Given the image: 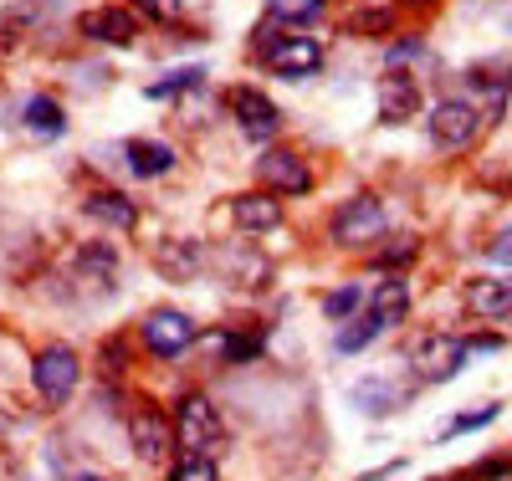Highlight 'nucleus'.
I'll return each instance as SVG.
<instances>
[{
	"mask_svg": "<svg viewBox=\"0 0 512 481\" xmlns=\"http://www.w3.org/2000/svg\"><path fill=\"white\" fill-rule=\"evenodd\" d=\"M21 118H26L31 134H41V139H57V134H62V108H57L52 98H26Z\"/></svg>",
	"mask_w": 512,
	"mask_h": 481,
	"instance_id": "5701e85b",
	"label": "nucleus"
},
{
	"mask_svg": "<svg viewBox=\"0 0 512 481\" xmlns=\"http://www.w3.org/2000/svg\"><path fill=\"white\" fill-rule=\"evenodd\" d=\"M88 215H93V221H103V226H113V231H134L139 226V205L128 200V195H118V190L88 195Z\"/></svg>",
	"mask_w": 512,
	"mask_h": 481,
	"instance_id": "a211bd4d",
	"label": "nucleus"
},
{
	"mask_svg": "<svg viewBox=\"0 0 512 481\" xmlns=\"http://www.w3.org/2000/svg\"><path fill=\"white\" fill-rule=\"evenodd\" d=\"M349 31H354V36H390V31H395V11H390V6L354 11V16H349Z\"/></svg>",
	"mask_w": 512,
	"mask_h": 481,
	"instance_id": "b1692460",
	"label": "nucleus"
},
{
	"mask_svg": "<svg viewBox=\"0 0 512 481\" xmlns=\"http://www.w3.org/2000/svg\"><path fill=\"white\" fill-rule=\"evenodd\" d=\"M31 379H36V389H41V400L62 405L72 389H77V379H82V364H77V354H72L67 343H47V348L31 359Z\"/></svg>",
	"mask_w": 512,
	"mask_h": 481,
	"instance_id": "39448f33",
	"label": "nucleus"
},
{
	"mask_svg": "<svg viewBox=\"0 0 512 481\" xmlns=\"http://www.w3.org/2000/svg\"><path fill=\"white\" fill-rule=\"evenodd\" d=\"M487 261H492V267H507V261H512V231H502V236L487 246Z\"/></svg>",
	"mask_w": 512,
	"mask_h": 481,
	"instance_id": "2f4dec72",
	"label": "nucleus"
},
{
	"mask_svg": "<svg viewBox=\"0 0 512 481\" xmlns=\"http://www.w3.org/2000/svg\"><path fill=\"white\" fill-rule=\"evenodd\" d=\"M200 67H180V72H169L164 82H154L149 87V98H175V93H185V87H200Z\"/></svg>",
	"mask_w": 512,
	"mask_h": 481,
	"instance_id": "bb28decb",
	"label": "nucleus"
},
{
	"mask_svg": "<svg viewBox=\"0 0 512 481\" xmlns=\"http://www.w3.org/2000/svg\"><path fill=\"white\" fill-rule=\"evenodd\" d=\"M267 67H272L277 77H313V72L323 67V47H318L313 36H287Z\"/></svg>",
	"mask_w": 512,
	"mask_h": 481,
	"instance_id": "dca6fc26",
	"label": "nucleus"
},
{
	"mask_svg": "<svg viewBox=\"0 0 512 481\" xmlns=\"http://www.w3.org/2000/svg\"><path fill=\"white\" fill-rule=\"evenodd\" d=\"M200 261H205L200 241H185V236H169V241L154 246V267H159L169 282H190V277L200 272Z\"/></svg>",
	"mask_w": 512,
	"mask_h": 481,
	"instance_id": "2eb2a0df",
	"label": "nucleus"
},
{
	"mask_svg": "<svg viewBox=\"0 0 512 481\" xmlns=\"http://www.w3.org/2000/svg\"><path fill=\"white\" fill-rule=\"evenodd\" d=\"M128 441L144 461H159L169 446H175V420H164L159 410H134L128 415Z\"/></svg>",
	"mask_w": 512,
	"mask_h": 481,
	"instance_id": "9b49d317",
	"label": "nucleus"
},
{
	"mask_svg": "<svg viewBox=\"0 0 512 481\" xmlns=\"http://www.w3.org/2000/svg\"><path fill=\"white\" fill-rule=\"evenodd\" d=\"M405 308H410V282H405V277H384V282L369 292V313H374L384 328H395V323L405 318Z\"/></svg>",
	"mask_w": 512,
	"mask_h": 481,
	"instance_id": "6ab92c4d",
	"label": "nucleus"
},
{
	"mask_svg": "<svg viewBox=\"0 0 512 481\" xmlns=\"http://www.w3.org/2000/svg\"><path fill=\"white\" fill-rule=\"evenodd\" d=\"M415 251H420V246H415L410 236H400L395 246H384L374 261H379V267H405V261H415Z\"/></svg>",
	"mask_w": 512,
	"mask_h": 481,
	"instance_id": "c85d7f7f",
	"label": "nucleus"
},
{
	"mask_svg": "<svg viewBox=\"0 0 512 481\" xmlns=\"http://www.w3.org/2000/svg\"><path fill=\"white\" fill-rule=\"evenodd\" d=\"M123 159H128V169H134L139 180H159V174L175 169V149L159 144V139H134V144H123Z\"/></svg>",
	"mask_w": 512,
	"mask_h": 481,
	"instance_id": "f3484780",
	"label": "nucleus"
},
{
	"mask_svg": "<svg viewBox=\"0 0 512 481\" xmlns=\"http://www.w3.org/2000/svg\"><path fill=\"white\" fill-rule=\"evenodd\" d=\"M77 31L88 41H103V47H128L139 26H134V16H128L123 6H93L88 16L77 21Z\"/></svg>",
	"mask_w": 512,
	"mask_h": 481,
	"instance_id": "ddd939ff",
	"label": "nucleus"
},
{
	"mask_svg": "<svg viewBox=\"0 0 512 481\" xmlns=\"http://www.w3.org/2000/svg\"><path fill=\"white\" fill-rule=\"evenodd\" d=\"M77 481H103V476H77Z\"/></svg>",
	"mask_w": 512,
	"mask_h": 481,
	"instance_id": "f704fd0d",
	"label": "nucleus"
},
{
	"mask_svg": "<svg viewBox=\"0 0 512 481\" xmlns=\"http://www.w3.org/2000/svg\"><path fill=\"white\" fill-rule=\"evenodd\" d=\"M169 481H221V471H216V461L210 456H180L175 461V471H169Z\"/></svg>",
	"mask_w": 512,
	"mask_h": 481,
	"instance_id": "393cba45",
	"label": "nucleus"
},
{
	"mask_svg": "<svg viewBox=\"0 0 512 481\" xmlns=\"http://www.w3.org/2000/svg\"><path fill=\"white\" fill-rule=\"evenodd\" d=\"M323 11V0H267V16L282 26V21H313Z\"/></svg>",
	"mask_w": 512,
	"mask_h": 481,
	"instance_id": "a878e982",
	"label": "nucleus"
},
{
	"mask_svg": "<svg viewBox=\"0 0 512 481\" xmlns=\"http://www.w3.org/2000/svg\"><path fill=\"white\" fill-rule=\"evenodd\" d=\"M134 6H139L149 21H175V16H180V0H134Z\"/></svg>",
	"mask_w": 512,
	"mask_h": 481,
	"instance_id": "c756f323",
	"label": "nucleus"
},
{
	"mask_svg": "<svg viewBox=\"0 0 512 481\" xmlns=\"http://www.w3.org/2000/svg\"><path fill=\"white\" fill-rule=\"evenodd\" d=\"M226 108L241 118V134H246V139H256V144L277 139L282 113H277V103H272L267 93H256V87H231V93H226Z\"/></svg>",
	"mask_w": 512,
	"mask_h": 481,
	"instance_id": "6e6552de",
	"label": "nucleus"
},
{
	"mask_svg": "<svg viewBox=\"0 0 512 481\" xmlns=\"http://www.w3.org/2000/svg\"><path fill=\"white\" fill-rule=\"evenodd\" d=\"M420 47H415V41H395V47H390V62H405V57H415Z\"/></svg>",
	"mask_w": 512,
	"mask_h": 481,
	"instance_id": "72a5a7b5",
	"label": "nucleus"
},
{
	"mask_svg": "<svg viewBox=\"0 0 512 481\" xmlns=\"http://www.w3.org/2000/svg\"><path fill=\"white\" fill-rule=\"evenodd\" d=\"M410 364L425 384H441V379H456L461 364H466V338L456 333H425L410 343Z\"/></svg>",
	"mask_w": 512,
	"mask_h": 481,
	"instance_id": "20e7f679",
	"label": "nucleus"
},
{
	"mask_svg": "<svg viewBox=\"0 0 512 481\" xmlns=\"http://www.w3.org/2000/svg\"><path fill=\"white\" fill-rule=\"evenodd\" d=\"M477 128H482V113L466 98H441L431 108V144L436 149H466L477 139Z\"/></svg>",
	"mask_w": 512,
	"mask_h": 481,
	"instance_id": "0eeeda50",
	"label": "nucleus"
},
{
	"mask_svg": "<svg viewBox=\"0 0 512 481\" xmlns=\"http://www.w3.org/2000/svg\"><path fill=\"white\" fill-rule=\"evenodd\" d=\"M210 267H216V277L226 287H241V292H262L272 282V256L262 251H251V246H221V251H210Z\"/></svg>",
	"mask_w": 512,
	"mask_h": 481,
	"instance_id": "423d86ee",
	"label": "nucleus"
},
{
	"mask_svg": "<svg viewBox=\"0 0 512 481\" xmlns=\"http://www.w3.org/2000/svg\"><path fill=\"white\" fill-rule=\"evenodd\" d=\"M384 205L374 200V195H354V200H344L333 210V221H328V236L338 241V246H369V241H379L384 236Z\"/></svg>",
	"mask_w": 512,
	"mask_h": 481,
	"instance_id": "f03ea898",
	"label": "nucleus"
},
{
	"mask_svg": "<svg viewBox=\"0 0 512 481\" xmlns=\"http://www.w3.org/2000/svg\"><path fill=\"white\" fill-rule=\"evenodd\" d=\"M144 348L149 354H159V359H180L190 343H200V323L190 318V313H180V308H154V313H144Z\"/></svg>",
	"mask_w": 512,
	"mask_h": 481,
	"instance_id": "7ed1b4c3",
	"label": "nucleus"
},
{
	"mask_svg": "<svg viewBox=\"0 0 512 481\" xmlns=\"http://www.w3.org/2000/svg\"><path fill=\"white\" fill-rule=\"evenodd\" d=\"M379 333H384V323H379L374 313H359V318H349L344 328H338L333 343H338V354H364V348H369Z\"/></svg>",
	"mask_w": 512,
	"mask_h": 481,
	"instance_id": "4be33fe9",
	"label": "nucleus"
},
{
	"mask_svg": "<svg viewBox=\"0 0 512 481\" xmlns=\"http://www.w3.org/2000/svg\"><path fill=\"white\" fill-rule=\"evenodd\" d=\"M354 405H359L364 415L384 420L395 405H405V395H400L395 384H384V379H359V384H354Z\"/></svg>",
	"mask_w": 512,
	"mask_h": 481,
	"instance_id": "aec40b11",
	"label": "nucleus"
},
{
	"mask_svg": "<svg viewBox=\"0 0 512 481\" xmlns=\"http://www.w3.org/2000/svg\"><path fill=\"white\" fill-rule=\"evenodd\" d=\"M256 174H262V185L272 195H308L313 190V169L303 154L292 149H267L262 159H256Z\"/></svg>",
	"mask_w": 512,
	"mask_h": 481,
	"instance_id": "1a4fd4ad",
	"label": "nucleus"
},
{
	"mask_svg": "<svg viewBox=\"0 0 512 481\" xmlns=\"http://www.w3.org/2000/svg\"><path fill=\"white\" fill-rule=\"evenodd\" d=\"M323 313H328L333 323H349V318L369 313V292H364L359 282H344V287H333V292L323 297Z\"/></svg>",
	"mask_w": 512,
	"mask_h": 481,
	"instance_id": "412c9836",
	"label": "nucleus"
},
{
	"mask_svg": "<svg viewBox=\"0 0 512 481\" xmlns=\"http://www.w3.org/2000/svg\"><path fill=\"white\" fill-rule=\"evenodd\" d=\"M221 441H226L221 410L210 405L205 395H185L175 405V446L190 451V456H210V451H221Z\"/></svg>",
	"mask_w": 512,
	"mask_h": 481,
	"instance_id": "f257e3e1",
	"label": "nucleus"
},
{
	"mask_svg": "<svg viewBox=\"0 0 512 481\" xmlns=\"http://www.w3.org/2000/svg\"><path fill=\"white\" fill-rule=\"evenodd\" d=\"M374 98H379V118H384V123H410V118L420 113V87H415V77H405V72L379 77Z\"/></svg>",
	"mask_w": 512,
	"mask_h": 481,
	"instance_id": "f8f14e48",
	"label": "nucleus"
},
{
	"mask_svg": "<svg viewBox=\"0 0 512 481\" xmlns=\"http://www.w3.org/2000/svg\"><path fill=\"white\" fill-rule=\"evenodd\" d=\"M231 221H236V231H246V236L277 231V226H282V200H277L272 190H246V195L231 200Z\"/></svg>",
	"mask_w": 512,
	"mask_h": 481,
	"instance_id": "9d476101",
	"label": "nucleus"
},
{
	"mask_svg": "<svg viewBox=\"0 0 512 481\" xmlns=\"http://www.w3.org/2000/svg\"><path fill=\"white\" fill-rule=\"evenodd\" d=\"M82 267H93L98 277H113L118 272V256L108 246H82Z\"/></svg>",
	"mask_w": 512,
	"mask_h": 481,
	"instance_id": "cd10ccee",
	"label": "nucleus"
},
{
	"mask_svg": "<svg viewBox=\"0 0 512 481\" xmlns=\"http://www.w3.org/2000/svg\"><path fill=\"white\" fill-rule=\"evenodd\" d=\"M492 348H502L497 333H477V338H466V354H492Z\"/></svg>",
	"mask_w": 512,
	"mask_h": 481,
	"instance_id": "473e14b6",
	"label": "nucleus"
},
{
	"mask_svg": "<svg viewBox=\"0 0 512 481\" xmlns=\"http://www.w3.org/2000/svg\"><path fill=\"white\" fill-rule=\"evenodd\" d=\"M492 420H497V405H482V410H472V415H461L451 430L461 435V430H477V425H492Z\"/></svg>",
	"mask_w": 512,
	"mask_h": 481,
	"instance_id": "7c9ffc66",
	"label": "nucleus"
},
{
	"mask_svg": "<svg viewBox=\"0 0 512 481\" xmlns=\"http://www.w3.org/2000/svg\"><path fill=\"white\" fill-rule=\"evenodd\" d=\"M405 6H425V0H405Z\"/></svg>",
	"mask_w": 512,
	"mask_h": 481,
	"instance_id": "e433bc0d",
	"label": "nucleus"
},
{
	"mask_svg": "<svg viewBox=\"0 0 512 481\" xmlns=\"http://www.w3.org/2000/svg\"><path fill=\"white\" fill-rule=\"evenodd\" d=\"M431 481H441V476H431ZM446 481H461V476H446Z\"/></svg>",
	"mask_w": 512,
	"mask_h": 481,
	"instance_id": "c9c22d12",
	"label": "nucleus"
},
{
	"mask_svg": "<svg viewBox=\"0 0 512 481\" xmlns=\"http://www.w3.org/2000/svg\"><path fill=\"white\" fill-rule=\"evenodd\" d=\"M461 302H466V313H477V318H512V277H477V282H466Z\"/></svg>",
	"mask_w": 512,
	"mask_h": 481,
	"instance_id": "4468645a",
	"label": "nucleus"
}]
</instances>
